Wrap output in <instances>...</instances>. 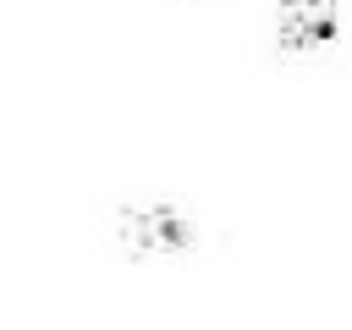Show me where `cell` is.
Masks as SVG:
<instances>
[{"instance_id":"obj_1","label":"cell","mask_w":352,"mask_h":330,"mask_svg":"<svg viewBox=\"0 0 352 330\" xmlns=\"http://www.w3.org/2000/svg\"><path fill=\"white\" fill-rule=\"evenodd\" d=\"M116 242L132 258H176V253H187L198 242V231H192V214L182 204L143 198V204H126L116 214Z\"/></svg>"},{"instance_id":"obj_2","label":"cell","mask_w":352,"mask_h":330,"mask_svg":"<svg viewBox=\"0 0 352 330\" xmlns=\"http://www.w3.org/2000/svg\"><path fill=\"white\" fill-rule=\"evenodd\" d=\"M341 33V6L336 0H280L275 6V50L302 60L330 50Z\"/></svg>"}]
</instances>
